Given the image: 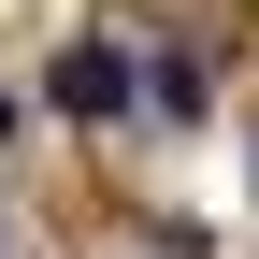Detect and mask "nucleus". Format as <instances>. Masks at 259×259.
I'll use <instances>...</instances> for the list:
<instances>
[{
	"label": "nucleus",
	"instance_id": "f257e3e1",
	"mask_svg": "<svg viewBox=\"0 0 259 259\" xmlns=\"http://www.w3.org/2000/svg\"><path fill=\"white\" fill-rule=\"evenodd\" d=\"M44 87H58V115H130V101H144V72H130L115 44H72Z\"/></svg>",
	"mask_w": 259,
	"mask_h": 259
},
{
	"label": "nucleus",
	"instance_id": "f03ea898",
	"mask_svg": "<svg viewBox=\"0 0 259 259\" xmlns=\"http://www.w3.org/2000/svg\"><path fill=\"white\" fill-rule=\"evenodd\" d=\"M0 144H15V87H0Z\"/></svg>",
	"mask_w": 259,
	"mask_h": 259
}]
</instances>
